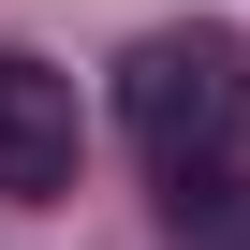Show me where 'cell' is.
<instances>
[{
  "mask_svg": "<svg viewBox=\"0 0 250 250\" xmlns=\"http://www.w3.org/2000/svg\"><path fill=\"white\" fill-rule=\"evenodd\" d=\"M0 191H74V74L0 44Z\"/></svg>",
  "mask_w": 250,
  "mask_h": 250,
  "instance_id": "2",
  "label": "cell"
},
{
  "mask_svg": "<svg viewBox=\"0 0 250 250\" xmlns=\"http://www.w3.org/2000/svg\"><path fill=\"white\" fill-rule=\"evenodd\" d=\"M118 118L162 177H235L250 147V44L235 30H147L118 59Z\"/></svg>",
  "mask_w": 250,
  "mask_h": 250,
  "instance_id": "1",
  "label": "cell"
}]
</instances>
